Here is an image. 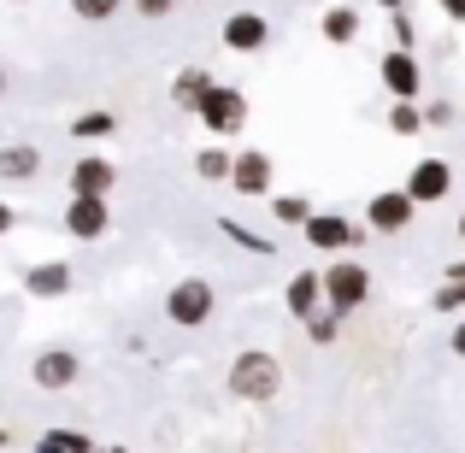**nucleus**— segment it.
Masks as SVG:
<instances>
[{
	"label": "nucleus",
	"mask_w": 465,
	"mask_h": 453,
	"mask_svg": "<svg viewBox=\"0 0 465 453\" xmlns=\"http://www.w3.org/2000/svg\"><path fill=\"white\" fill-rule=\"evenodd\" d=\"M12 224H18V212H12V206L0 201V236H12Z\"/></svg>",
	"instance_id": "obj_32"
},
{
	"label": "nucleus",
	"mask_w": 465,
	"mask_h": 453,
	"mask_svg": "<svg viewBox=\"0 0 465 453\" xmlns=\"http://www.w3.org/2000/svg\"><path fill=\"white\" fill-rule=\"evenodd\" d=\"M430 306H436V312H442V318H465V289L442 283V289H436V295H430Z\"/></svg>",
	"instance_id": "obj_27"
},
{
	"label": "nucleus",
	"mask_w": 465,
	"mask_h": 453,
	"mask_svg": "<svg viewBox=\"0 0 465 453\" xmlns=\"http://www.w3.org/2000/svg\"><path fill=\"white\" fill-rule=\"evenodd\" d=\"M230 189L242 194V201H265L272 194V182H277V165H272V153L265 148H242V153H230Z\"/></svg>",
	"instance_id": "obj_5"
},
{
	"label": "nucleus",
	"mask_w": 465,
	"mask_h": 453,
	"mask_svg": "<svg viewBox=\"0 0 465 453\" xmlns=\"http://www.w3.org/2000/svg\"><path fill=\"white\" fill-rule=\"evenodd\" d=\"M301 324H307V341H312V348H330V341L341 336V318H336V312H324V306H318V312H307Z\"/></svg>",
	"instance_id": "obj_24"
},
{
	"label": "nucleus",
	"mask_w": 465,
	"mask_h": 453,
	"mask_svg": "<svg viewBox=\"0 0 465 453\" xmlns=\"http://www.w3.org/2000/svg\"><path fill=\"white\" fill-rule=\"evenodd\" d=\"M272 42V18L265 12H230L224 18V47L230 54H260Z\"/></svg>",
	"instance_id": "obj_14"
},
{
	"label": "nucleus",
	"mask_w": 465,
	"mask_h": 453,
	"mask_svg": "<svg viewBox=\"0 0 465 453\" xmlns=\"http://www.w3.org/2000/svg\"><path fill=\"white\" fill-rule=\"evenodd\" d=\"M360 30H365V18L353 6H330L324 18H318V35H324L330 47H353V42H360Z\"/></svg>",
	"instance_id": "obj_16"
},
{
	"label": "nucleus",
	"mask_w": 465,
	"mask_h": 453,
	"mask_svg": "<svg viewBox=\"0 0 465 453\" xmlns=\"http://www.w3.org/2000/svg\"><path fill=\"white\" fill-rule=\"evenodd\" d=\"M460 236H465V218H460Z\"/></svg>",
	"instance_id": "obj_39"
},
{
	"label": "nucleus",
	"mask_w": 465,
	"mask_h": 453,
	"mask_svg": "<svg viewBox=\"0 0 465 453\" xmlns=\"http://www.w3.org/2000/svg\"><path fill=\"white\" fill-rule=\"evenodd\" d=\"M401 194H407L412 206H436V201H448L454 194V165L448 159H412V171H407V182H401Z\"/></svg>",
	"instance_id": "obj_6"
},
{
	"label": "nucleus",
	"mask_w": 465,
	"mask_h": 453,
	"mask_svg": "<svg viewBox=\"0 0 465 453\" xmlns=\"http://www.w3.org/2000/svg\"><path fill=\"white\" fill-rule=\"evenodd\" d=\"M130 6H136L142 18H171V12H177L183 0H130Z\"/></svg>",
	"instance_id": "obj_29"
},
{
	"label": "nucleus",
	"mask_w": 465,
	"mask_h": 453,
	"mask_svg": "<svg viewBox=\"0 0 465 453\" xmlns=\"http://www.w3.org/2000/svg\"><path fill=\"white\" fill-rule=\"evenodd\" d=\"M0 94H6V71H0Z\"/></svg>",
	"instance_id": "obj_37"
},
{
	"label": "nucleus",
	"mask_w": 465,
	"mask_h": 453,
	"mask_svg": "<svg viewBox=\"0 0 465 453\" xmlns=\"http://www.w3.org/2000/svg\"><path fill=\"white\" fill-rule=\"evenodd\" d=\"M301 236H307V248H318V253H353L365 241V230L353 224V218H341V212H307Z\"/></svg>",
	"instance_id": "obj_7"
},
{
	"label": "nucleus",
	"mask_w": 465,
	"mask_h": 453,
	"mask_svg": "<svg viewBox=\"0 0 465 453\" xmlns=\"http://www.w3.org/2000/svg\"><path fill=\"white\" fill-rule=\"evenodd\" d=\"M213 312H218V289L206 283V277H177V283L165 289V318H171L177 330L213 324Z\"/></svg>",
	"instance_id": "obj_3"
},
{
	"label": "nucleus",
	"mask_w": 465,
	"mask_h": 453,
	"mask_svg": "<svg viewBox=\"0 0 465 453\" xmlns=\"http://www.w3.org/2000/svg\"><path fill=\"white\" fill-rule=\"evenodd\" d=\"M448 348H454L460 359H465V318H454V330H448Z\"/></svg>",
	"instance_id": "obj_31"
},
{
	"label": "nucleus",
	"mask_w": 465,
	"mask_h": 453,
	"mask_svg": "<svg viewBox=\"0 0 465 453\" xmlns=\"http://www.w3.org/2000/svg\"><path fill=\"white\" fill-rule=\"evenodd\" d=\"M71 12H77L83 24H106V18L124 12V0H71Z\"/></svg>",
	"instance_id": "obj_26"
},
{
	"label": "nucleus",
	"mask_w": 465,
	"mask_h": 453,
	"mask_svg": "<svg viewBox=\"0 0 465 453\" xmlns=\"http://www.w3.org/2000/svg\"><path fill=\"white\" fill-rule=\"evenodd\" d=\"M42 177V148L35 142H6L0 148V182H35Z\"/></svg>",
	"instance_id": "obj_15"
},
{
	"label": "nucleus",
	"mask_w": 465,
	"mask_h": 453,
	"mask_svg": "<svg viewBox=\"0 0 465 453\" xmlns=\"http://www.w3.org/2000/svg\"><path fill=\"white\" fill-rule=\"evenodd\" d=\"M318 300H324V312H336V318L360 312V306L371 300V271H365L360 260H336L330 271H318Z\"/></svg>",
	"instance_id": "obj_2"
},
{
	"label": "nucleus",
	"mask_w": 465,
	"mask_h": 453,
	"mask_svg": "<svg viewBox=\"0 0 465 453\" xmlns=\"http://www.w3.org/2000/svg\"><path fill=\"white\" fill-rule=\"evenodd\" d=\"M448 283H454V289H465V260H454V265H448Z\"/></svg>",
	"instance_id": "obj_34"
},
{
	"label": "nucleus",
	"mask_w": 465,
	"mask_h": 453,
	"mask_svg": "<svg viewBox=\"0 0 465 453\" xmlns=\"http://www.w3.org/2000/svg\"><path fill=\"white\" fill-rule=\"evenodd\" d=\"M194 118L206 124V136H242V124H248V94L230 89V83H213V89L201 94V106H194Z\"/></svg>",
	"instance_id": "obj_4"
},
{
	"label": "nucleus",
	"mask_w": 465,
	"mask_h": 453,
	"mask_svg": "<svg viewBox=\"0 0 465 453\" xmlns=\"http://www.w3.org/2000/svg\"><path fill=\"white\" fill-rule=\"evenodd\" d=\"M6 6H24V0H6Z\"/></svg>",
	"instance_id": "obj_38"
},
{
	"label": "nucleus",
	"mask_w": 465,
	"mask_h": 453,
	"mask_svg": "<svg viewBox=\"0 0 465 453\" xmlns=\"http://www.w3.org/2000/svg\"><path fill=\"white\" fill-rule=\"evenodd\" d=\"M94 453H130V448H94Z\"/></svg>",
	"instance_id": "obj_35"
},
{
	"label": "nucleus",
	"mask_w": 465,
	"mask_h": 453,
	"mask_svg": "<svg viewBox=\"0 0 465 453\" xmlns=\"http://www.w3.org/2000/svg\"><path fill=\"white\" fill-rule=\"evenodd\" d=\"M389 136H424L419 101H395V106H389Z\"/></svg>",
	"instance_id": "obj_22"
},
{
	"label": "nucleus",
	"mask_w": 465,
	"mask_h": 453,
	"mask_svg": "<svg viewBox=\"0 0 465 453\" xmlns=\"http://www.w3.org/2000/svg\"><path fill=\"white\" fill-rule=\"evenodd\" d=\"M206 89H213V71H201V65H183L177 77H171V101H177V113H194Z\"/></svg>",
	"instance_id": "obj_17"
},
{
	"label": "nucleus",
	"mask_w": 465,
	"mask_h": 453,
	"mask_svg": "<svg viewBox=\"0 0 465 453\" xmlns=\"http://www.w3.org/2000/svg\"><path fill=\"white\" fill-rule=\"evenodd\" d=\"M35 453H94V442L83 430H42L35 436Z\"/></svg>",
	"instance_id": "obj_21"
},
{
	"label": "nucleus",
	"mask_w": 465,
	"mask_h": 453,
	"mask_svg": "<svg viewBox=\"0 0 465 453\" xmlns=\"http://www.w3.org/2000/svg\"><path fill=\"white\" fill-rule=\"evenodd\" d=\"M283 306L295 318H307V312H318V271H295L283 283Z\"/></svg>",
	"instance_id": "obj_18"
},
{
	"label": "nucleus",
	"mask_w": 465,
	"mask_h": 453,
	"mask_svg": "<svg viewBox=\"0 0 465 453\" xmlns=\"http://www.w3.org/2000/svg\"><path fill=\"white\" fill-rule=\"evenodd\" d=\"M224 389L236 400H248V407H272L277 389H283V359L272 348H242L224 371Z\"/></svg>",
	"instance_id": "obj_1"
},
{
	"label": "nucleus",
	"mask_w": 465,
	"mask_h": 453,
	"mask_svg": "<svg viewBox=\"0 0 465 453\" xmlns=\"http://www.w3.org/2000/svg\"><path fill=\"white\" fill-rule=\"evenodd\" d=\"M412 212H419V206H412L401 189H377L371 201H365V230H377V236H401V230H412Z\"/></svg>",
	"instance_id": "obj_9"
},
{
	"label": "nucleus",
	"mask_w": 465,
	"mask_h": 453,
	"mask_svg": "<svg viewBox=\"0 0 465 453\" xmlns=\"http://www.w3.org/2000/svg\"><path fill=\"white\" fill-rule=\"evenodd\" d=\"M106 230H113V212H106V201L71 194V206H65V236H77V241H101Z\"/></svg>",
	"instance_id": "obj_13"
},
{
	"label": "nucleus",
	"mask_w": 465,
	"mask_h": 453,
	"mask_svg": "<svg viewBox=\"0 0 465 453\" xmlns=\"http://www.w3.org/2000/svg\"><path fill=\"white\" fill-rule=\"evenodd\" d=\"M71 283H77V271H71L65 260L24 265V295H30V300H59V295H71Z\"/></svg>",
	"instance_id": "obj_12"
},
{
	"label": "nucleus",
	"mask_w": 465,
	"mask_h": 453,
	"mask_svg": "<svg viewBox=\"0 0 465 453\" xmlns=\"http://www.w3.org/2000/svg\"><path fill=\"white\" fill-rule=\"evenodd\" d=\"M377 77H383V89L395 94V101H419L424 94V65H419V54H383V65H377Z\"/></svg>",
	"instance_id": "obj_10"
},
{
	"label": "nucleus",
	"mask_w": 465,
	"mask_h": 453,
	"mask_svg": "<svg viewBox=\"0 0 465 453\" xmlns=\"http://www.w3.org/2000/svg\"><path fill=\"white\" fill-rule=\"evenodd\" d=\"M377 6H389V12H395V6H401V0H377Z\"/></svg>",
	"instance_id": "obj_36"
},
{
	"label": "nucleus",
	"mask_w": 465,
	"mask_h": 453,
	"mask_svg": "<svg viewBox=\"0 0 465 453\" xmlns=\"http://www.w3.org/2000/svg\"><path fill=\"white\" fill-rule=\"evenodd\" d=\"M442 12H448L454 24H465V0H442Z\"/></svg>",
	"instance_id": "obj_33"
},
{
	"label": "nucleus",
	"mask_w": 465,
	"mask_h": 453,
	"mask_svg": "<svg viewBox=\"0 0 465 453\" xmlns=\"http://www.w3.org/2000/svg\"><path fill=\"white\" fill-rule=\"evenodd\" d=\"M218 230H224V241H236L242 253H277V236H260V230H248L242 218H218Z\"/></svg>",
	"instance_id": "obj_19"
},
{
	"label": "nucleus",
	"mask_w": 465,
	"mask_h": 453,
	"mask_svg": "<svg viewBox=\"0 0 465 453\" xmlns=\"http://www.w3.org/2000/svg\"><path fill=\"white\" fill-rule=\"evenodd\" d=\"M71 194H89V201H106L118 182V165L106 153H77V165H71Z\"/></svg>",
	"instance_id": "obj_11"
},
{
	"label": "nucleus",
	"mask_w": 465,
	"mask_h": 453,
	"mask_svg": "<svg viewBox=\"0 0 465 453\" xmlns=\"http://www.w3.org/2000/svg\"><path fill=\"white\" fill-rule=\"evenodd\" d=\"M412 42H419V30H412L407 6H395V47H401V54H412Z\"/></svg>",
	"instance_id": "obj_28"
},
{
	"label": "nucleus",
	"mask_w": 465,
	"mask_h": 453,
	"mask_svg": "<svg viewBox=\"0 0 465 453\" xmlns=\"http://www.w3.org/2000/svg\"><path fill=\"white\" fill-rule=\"evenodd\" d=\"M307 212H312L307 194H272V218H277V224L301 230V224H307Z\"/></svg>",
	"instance_id": "obj_23"
},
{
	"label": "nucleus",
	"mask_w": 465,
	"mask_h": 453,
	"mask_svg": "<svg viewBox=\"0 0 465 453\" xmlns=\"http://www.w3.org/2000/svg\"><path fill=\"white\" fill-rule=\"evenodd\" d=\"M194 177L201 182H224L230 177V148H201L194 153Z\"/></svg>",
	"instance_id": "obj_25"
},
{
	"label": "nucleus",
	"mask_w": 465,
	"mask_h": 453,
	"mask_svg": "<svg viewBox=\"0 0 465 453\" xmlns=\"http://www.w3.org/2000/svg\"><path fill=\"white\" fill-rule=\"evenodd\" d=\"M419 113H424V124H454V101H430Z\"/></svg>",
	"instance_id": "obj_30"
},
{
	"label": "nucleus",
	"mask_w": 465,
	"mask_h": 453,
	"mask_svg": "<svg viewBox=\"0 0 465 453\" xmlns=\"http://www.w3.org/2000/svg\"><path fill=\"white\" fill-rule=\"evenodd\" d=\"M71 136L77 142H106V136H118V118L101 113V106H94V113H77L71 118Z\"/></svg>",
	"instance_id": "obj_20"
},
{
	"label": "nucleus",
	"mask_w": 465,
	"mask_h": 453,
	"mask_svg": "<svg viewBox=\"0 0 465 453\" xmlns=\"http://www.w3.org/2000/svg\"><path fill=\"white\" fill-rule=\"evenodd\" d=\"M83 377V353L77 348H42L30 359V383L47 389V395H65V389H77Z\"/></svg>",
	"instance_id": "obj_8"
}]
</instances>
